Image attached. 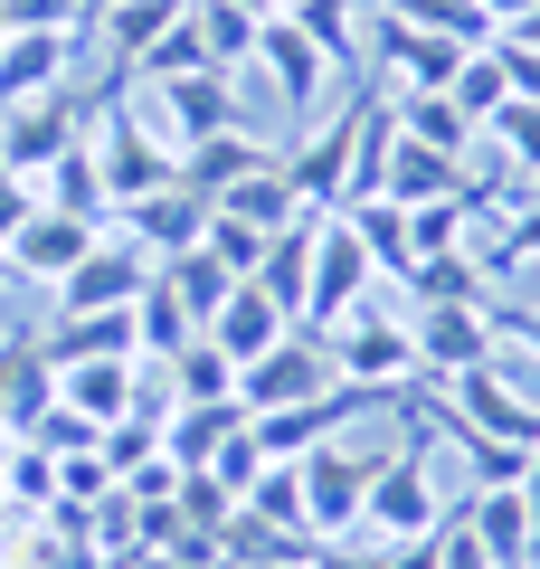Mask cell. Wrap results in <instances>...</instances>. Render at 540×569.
<instances>
[{
  "mask_svg": "<svg viewBox=\"0 0 540 569\" xmlns=\"http://www.w3.org/2000/svg\"><path fill=\"white\" fill-rule=\"evenodd\" d=\"M322 351H332L341 389H370V399H399L408 380H418V342H408V313H380V284L360 295L351 313H341L332 332H322Z\"/></svg>",
  "mask_w": 540,
  "mask_h": 569,
  "instance_id": "1",
  "label": "cell"
},
{
  "mask_svg": "<svg viewBox=\"0 0 540 569\" xmlns=\"http://www.w3.org/2000/svg\"><path fill=\"white\" fill-rule=\"evenodd\" d=\"M86 142H96V171H104V200H114V209H133V200H152V190L180 181L171 133H152L133 104H104V123H96Z\"/></svg>",
  "mask_w": 540,
  "mask_h": 569,
  "instance_id": "2",
  "label": "cell"
},
{
  "mask_svg": "<svg viewBox=\"0 0 540 569\" xmlns=\"http://www.w3.org/2000/svg\"><path fill=\"white\" fill-rule=\"evenodd\" d=\"M446 522V493L427 475V437H408L399 456H370V503H360V531L370 541H418V531Z\"/></svg>",
  "mask_w": 540,
  "mask_h": 569,
  "instance_id": "3",
  "label": "cell"
},
{
  "mask_svg": "<svg viewBox=\"0 0 540 569\" xmlns=\"http://www.w3.org/2000/svg\"><path fill=\"white\" fill-rule=\"evenodd\" d=\"M408 342H418V380H456V370L502 361L493 295H483V305H418L408 313Z\"/></svg>",
  "mask_w": 540,
  "mask_h": 569,
  "instance_id": "4",
  "label": "cell"
},
{
  "mask_svg": "<svg viewBox=\"0 0 540 569\" xmlns=\"http://www.w3.org/2000/svg\"><path fill=\"white\" fill-rule=\"evenodd\" d=\"M294 485H303V531L341 541V531H360V503H370V447H332L322 437L313 456H294Z\"/></svg>",
  "mask_w": 540,
  "mask_h": 569,
  "instance_id": "5",
  "label": "cell"
},
{
  "mask_svg": "<svg viewBox=\"0 0 540 569\" xmlns=\"http://www.w3.org/2000/svg\"><path fill=\"white\" fill-rule=\"evenodd\" d=\"M370 284H380V266H370V247L351 238V219L332 209V219H322V238H313V276H303V313H294V323H303V332H332L341 313L370 295Z\"/></svg>",
  "mask_w": 540,
  "mask_h": 569,
  "instance_id": "6",
  "label": "cell"
},
{
  "mask_svg": "<svg viewBox=\"0 0 540 569\" xmlns=\"http://www.w3.org/2000/svg\"><path fill=\"white\" fill-rule=\"evenodd\" d=\"M341 389V370H332V351H322V332H284L276 351H266V361H247L238 370V399H247V418H257V408H303V399H332Z\"/></svg>",
  "mask_w": 540,
  "mask_h": 569,
  "instance_id": "7",
  "label": "cell"
},
{
  "mask_svg": "<svg viewBox=\"0 0 540 569\" xmlns=\"http://www.w3.org/2000/svg\"><path fill=\"white\" fill-rule=\"evenodd\" d=\"M152 276H161V266L142 257L123 228H104V238L77 257V276L58 284V313H123V305H142V284H152Z\"/></svg>",
  "mask_w": 540,
  "mask_h": 569,
  "instance_id": "8",
  "label": "cell"
},
{
  "mask_svg": "<svg viewBox=\"0 0 540 569\" xmlns=\"http://www.w3.org/2000/svg\"><path fill=\"white\" fill-rule=\"evenodd\" d=\"M446 408H456L474 437H493V447H512V456H540V408L521 399L512 380H502V361H483V370H456L446 380Z\"/></svg>",
  "mask_w": 540,
  "mask_h": 569,
  "instance_id": "9",
  "label": "cell"
},
{
  "mask_svg": "<svg viewBox=\"0 0 540 569\" xmlns=\"http://www.w3.org/2000/svg\"><path fill=\"white\" fill-rule=\"evenodd\" d=\"M77 133H86V104L67 96V86H58V96H29V104H0V171L39 181Z\"/></svg>",
  "mask_w": 540,
  "mask_h": 569,
  "instance_id": "10",
  "label": "cell"
},
{
  "mask_svg": "<svg viewBox=\"0 0 540 569\" xmlns=\"http://www.w3.org/2000/svg\"><path fill=\"white\" fill-rule=\"evenodd\" d=\"M152 104H161V133H171V152H190V142H209V133H247V114H238V77H219V67L152 86Z\"/></svg>",
  "mask_w": 540,
  "mask_h": 569,
  "instance_id": "11",
  "label": "cell"
},
{
  "mask_svg": "<svg viewBox=\"0 0 540 569\" xmlns=\"http://www.w3.org/2000/svg\"><path fill=\"white\" fill-rule=\"evenodd\" d=\"M370 48L389 58V77H399V96H446V86H456V67L474 58V48L437 39V29H408V20H389V10H370Z\"/></svg>",
  "mask_w": 540,
  "mask_h": 569,
  "instance_id": "12",
  "label": "cell"
},
{
  "mask_svg": "<svg viewBox=\"0 0 540 569\" xmlns=\"http://www.w3.org/2000/svg\"><path fill=\"white\" fill-rule=\"evenodd\" d=\"M96 238H104L96 219H67V209H29V228L10 238V276H20V284H48V295H58Z\"/></svg>",
  "mask_w": 540,
  "mask_h": 569,
  "instance_id": "13",
  "label": "cell"
},
{
  "mask_svg": "<svg viewBox=\"0 0 540 569\" xmlns=\"http://www.w3.org/2000/svg\"><path fill=\"white\" fill-rule=\"evenodd\" d=\"M257 67H266V86H276L284 114H313L322 86H332V58H322L294 20H266V29H257Z\"/></svg>",
  "mask_w": 540,
  "mask_h": 569,
  "instance_id": "14",
  "label": "cell"
},
{
  "mask_svg": "<svg viewBox=\"0 0 540 569\" xmlns=\"http://www.w3.org/2000/svg\"><path fill=\"white\" fill-rule=\"evenodd\" d=\"M123 238H133L152 266H171V257H190V247L209 238V200L171 181V190H152V200H133V209H123Z\"/></svg>",
  "mask_w": 540,
  "mask_h": 569,
  "instance_id": "15",
  "label": "cell"
},
{
  "mask_svg": "<svg viewBox=\"0 0 540 569\" xmlns=\"http://www.w3.org/2000/svg\"><path fill=\"white\" fill-rule=\"evenodd\" d=\"M67 67H77V29H10V48H0V104L58 96Z\"/></svg>",
  "mask_w": 540,
  "mask_h": 569,
  "instance_id": "16",
  "label": "cell"
},
{
  "mask_svg": "<svg viewBox=\"0 0 540 569\" xmlns=\"http://www.w3.org/2000/svg\"><path fill=\"white\" fill-rule=\"evenodd\" d=\"M284 332H294V313H284L276 295H257V284H228V305L209 313V342H219L238 370H247V361H266Z\"/></svg>",
  "mask_w": 540,
  "mask_h": 569,
  "instance_id": "17",
  "label": "cell"
},
{
  "mask_svg": "<svg viewBox=\"0 0 540 569\" xmlns=\"http://www.w3.org/2000/svg\"><path fill=\"white\" fill-rule=\"evenodd\" d=\"M276 171L294 181L303 209H341V181H351V114H341L332 133H303L294 152H276Z\"/></svg>",
  "mask_w": 540,
  "mask_h": 569,
  "instance_id": "18",
  "label": "cell"
},
{
  "mask_svg": "<svg viewBox=\"0 0 540 569\" xmlns=\"http://www.w3.org/2000/svg\"><path fill=\"white\" fill-rule=\"evenodd\" d=\"M48 361H142V332H133V305L123 313H58V323H48Z\"/></svg>",
  "mask_w": 540,
  "mask_h": 569,
  "instance_id": "19",
  "label": "cell"
},
{
  "mask_svg": "<svg viewBox=\"0 0 540 569\" xmlns=\"http://www.w3.org/2000/svg\"><path fill=\"white\" fill-rule=\"evenodd\" d=\"M464 522H474V541H483V560L493 569H521L540 550V531H531V512H521V485H483L474 503H456Z\"/></svg>",
  "mask_w": 540,
  "mask_h": 569,
  "instance_id": "20",
  "label": "cell"
},
{
  "mask_svg": "<svg viewBox=\"0 0 540 569\" xmlns=\"http://www.w3.org/2000/svg\"><path fill=\"white\" fill-rule=\"evenodd\" d=\"M58 399L77 408V418L114 427V418H133V399H142V361H67L58 370Z\"/></svg>",
  "mask_w": 540,
  "mask_h": 569,
  "instance_id": "21",
  "label": "cell"
},
{
  "mask_svg": "<svg viewBox=\"0 0 540 569\" xmlns=\"http://www.w3.org/2000/svg\"><path fill=\"white\" fill-rule=\"evenodd\" d=\"M161 427H171V437H161V456H171L180 475H209V456H219L228 437H238V427H247V399H209V408H171V418H161Z\"/></svg>",
  "mask_w": 540,
  "mask_h": 569,
  "instance_id": "22",
  "label": "cell"
},
{
  "mask_svg": "<svg viewBox=\"0 0 540 569\" xmlns=\"http://www.w3.org/2000/svg\"><path fill=\"white\" fill-rule=\"evenodd\" d=\"M161 389H171V408H209V399H238V361H228L209 332H190V342L171 351V361H152Z\"/></svg>",
  "mask_w": 540,
  "mask_h": 569,
  "instance_id": "23",
  "label": "cell"
},
{
  "mask_svg": "<svg viewBox=\"0 0 540 569\" xmlns=\"http://www.w3.org/2000/svg\"><path fill=\"white\" fill-rule=\"evenodd\" d=\"M39 209H67V219H96V228L114 219V200H104V171H96V142H86V133L39 171Z\"/></svg>",
  "mask_w": 540,
  "mask_h": 569,
  "instance_id": "24",
  "label": "cell"
},
{
  "mask_svg": "<svg viewBox=\"0 0 540 569\" xmlns=\"http://www.w3.org/2000/svg\"><path fill=\"white\" fill-rule=\"evenodd\" d=\"M276 152H266L257 133H209V142H190L180 152V190H200V200H219L228 181H247V171H266Z\"/></svg>",
  "mask_w": 540,
  "mask_h": 569,
  "instance_id": "25",
  "label": "cell"
},
{
  "mask_svg": "<svg viewBox=\"0 0 540 569\" xmlns=\"http://www.w3.org/2000/svg\"><path fill=\"white\" fill-rule=\"evenodd\" d=\"M48 399H58V361H48L39 342H0V427L20 437Z\"/></svg>",
  "mask_w": 540,
  "mask_h": 569,
  "instance_id": "26",
  "label": "cell"
},
{
  "mask_svg": "<svg viewBox=\"0 0 540 569\" xmlns=\"http://www.w3.org/2000/svg\"><path fill=\"white\" fill-rule=\"evenodd\" d=\"M399 295H408V313H418V305H483V295H493V276H483L464 247H446V257H418V266H408Z\"/></svg>",
  "mask_w": 540,
  "mask_h": 569,
  "instance_id": "27",
  "label": "cell"
},
{
  "mask_svg": "<svg viewBox=\"0 0 540 569\" xmlns=\"http://www.w3.org/2000/svg\"><path fill=\"white\" fill-rule=\"evenodd\" d=\"M389 104H399V133L408 142H427V152H446V162H464V152H474V114H464V104L456 96H389Z\"/></svg>",
  "mask_w": 540,
  "mask_h": 569,
  "instance_id": "28",
  "label": "cell"
},
{
  "mask_svg": "<svg viewBox=\"0 0 540 569\" xmlns=\"http://www.w3.org/2000/svg\"><path fill=\"white\" fill-rule=\"evenodd\" d=\"M446 190H464V162H446V152H427V142L399 133V152H389V171H380V200L418 209V200H446Z\"/></svg>",
  "mask_w": 540,
  "mask_h": 569,
  "instance_id": "29",
  "label": "cell"
},
{
  "mask_svg": "<svg viewBox=\"0 0 540 569\" xmlns=\"http://www.w3.org/2000/svg\"><path fill=\"white\" fill-rule=\"evenodd\" d=\"M209 209H228V219H247V228H266V238H276V228H294V219H303V200H294V181H284L276 162H266V171H247V181H228V190H219V200H209Z\"/></svg>",
  "mask_w": 540,
  "mask_h": 569,
  "instance_id": "30",
  "label": "cell"
},
{
  "mask_svg": "<svg viewBox=\"0 0 540 569\" xmlns=\"http://www.w3.org/2000/svg\"><path fill=\"white\" fill-rule=\"evenodd\" d=\"M341 219H351V238L370 247L380 284H399L408 266H418V247H408V209H399V200H360V209H341Z\"/></svg>",
  "mask_w": 540,
  "mask_h": 569,
  "instance_id": "31",
  "label": "cell"
},
{
  "mask_svg": "<svg viewBox=\"0 0 540 569\" xmlns=\"http://www.w3.org/2000/svg\"><path fill=\"white\" fill-rule=\"evenodd\" d=\"M180 10H190V0H123V10H104V20H96V29H104V48H114V86L133 77V58L180 20Z\"/></svg>",
  "mask_w": 540,
  "mask_h": 569,
  "instance_id": "32",
  "label": "cell"
},
{
  "mask_svg": "<svg viewBox=\"0 0 540 569\" xmlns=\"http://www.w3.org/2000/svg\"><path fill=\"white\" fill-rule=\"evenodd\" d=\"M161 284H171L180 305H190V323L209 332V313L228 305V284H238V276H228V266L209 257V247H190V257H171V266H161Z\"/></svg>",
  "mask_w": 540,
  "mask_h": 569,
  "instance_id": "33",
  "label": "cell"
},
{
  "mask_svg": "<svg viewBox=\"0 0 540 569\" xmlns=\"http://www.w3.org/2000/svg\"><path fill=\"white\" fill-rule=\"evenodd\" d=\"M133 332H142V361H171V351L190 342L200 323H190V305H180L171 284L152 276V284H142V305H133Z\"/></svg>",
  "mask_w": 540,
  "mask_h": 569,
  "instance_id": "34",
  "label": "cell"
},
{
  "mask_svg": "<svg viewBox=\"0 0 540 569\" xmlns=\"http://www.w3.org/2000/svg\"><path fill=\"white\" fill-rule=\"evenodd\" d=\"M238 512L247 522H276V531H303V485H294V466H257V485L238 493ZM313 541V531H303Z\"/></svg>",
  "mask_w": 540,
  "mask_h": 569,
  "instance_id": "35",
  "label": "cell"
},
{
  "mask_svg": "<svg viewBox=\"0 0 540 569\" xmlns=\"http://www.w3.org/2000/svg\"><path fill=\"white\" fill-rule=\"evenodd\" d=\"M200 67H209V48H200V29H190V10H180V20L133 58V77L142 86H171V77H200Z\"/></svg>",
  "mask_w": 540,
  "mask_h": 569,
  "instance_id": "36",
  "label": "cell"
},
{
  "mask_svg": "<svg viewBox=\"0 0 540 569\" xmlns=\"http://www.w3.org/2000/svg\"><path fill=\"white\" fill-rule=\"evenodd\" d=\"M483 133H493V152H502V171H512V181H540V104L512 96Z\"/></svg>",
  "mask_w": 540,
  "mask_h": 569,
  "instance_id": "37",
  "label": "cell"
},
{
  "mask_svg": "<svg viewBox=\"0 0 540 569\" xmlns=\"http://www.w3.org/2000/svg\"><path fill=\"white\" fill-rule=\"evenodd\" d=\"M446 96H456L464 114H474V133H483V123H493L502 104H512V77H502V58H493V48H474V58L456 67V86H446Z\"/></svg>",
  "mask_w": 540,
  "mask_h": 569,
  "instance_id": "38",
  "label": "cell"
},
{
  "mask_svg": "<svg viewBox=\"0 0 540 569\" xmlns=\"http://www.w3.org/2000/svg\"><path fill=\"white\" fill-rule=\"evenodd\" d=\"M0 493H10V512H48V503H58V456H39V447H20V437H10Z\"/></svg>",
  "mask_w": 540,
  "mask_h": 569,
  "instance_id": "39",
  "label": "cell"
},
{
  "mask_svg": "<svg viewBox=\"0 0 540 569\" xmlns=\"http://www.w3.org/2000/svg\"><path fill=\"white\" fill-rule=\"evenodd\" d=\"M96 437H104V427H96V418H77L67 399H48L39 418L20 427V447H39V456H77V447H96Z\"/></svg>",
  "mask_w": 540,
  "mask_h": 569,
  "instance_id": "40",
  "label": "cell"
},
{
  "mask_svg": "<svg viewBox=\"0 0 540 569\" xmlns=\"http://www.w3.org/2000/svg\"><path fill=\"white\" fill-rule=\"evenodd\" d=\"M96 456L114 466V485H133V475H142V466L161 456V427H152V418H114V427L96 437Z\"/></svg>",
  "mask_w": 540,
  "mask_h": 569,
  "instance_id": "41",
  "label": "cell"
},
{
  "mask_svg": "<svg viewBox=\"0 0 540 569\" xmlns=\"http://www.w3.org/2000/svg\"><path fill=\"white\" fill-rule=\"evenodd\" d=\"M284 20H294L303 29V39H313L322 48V58H351V20H360V0H303V10H284Z\"/></svg>",
  "mask_w": 540,
  "mask_h": 569,
  "instance_id": "42",
  "label": "cell"
},
{
  "mask_svg": "<svg viewBox=\"0 0 540 569\" xmlns=\"http://www.w3.org/2000/svg\"><path fill=\"white\" fill-rule=\"evenodd\" d=\"M200 247L247 284V276H257V257H266V228H247V219H228V209H209V238H200Z\"/></svg>",
  "mask_w": 540,
  "mask_h": 569,
  "instance_id": "43",
  "label": "cell"
},
{
  "mask_svg": "<svg viewBox=\"0 0 540 569\" xmlns=\"http://www.w3.org/2000/svg\"><path fill=\"white\" fill-rule=\"evenodd\" d=\"M437 569H493V560H483V541H474V522H464V512H446V522H437Z\"/></svg>",
  "mask_w": 540,
  "mask_h": 569,
  "instance_id": "44",
  "label": "cell"
},
{
  "mask_svg": "<svg viewBox=\"0 0 540 569\" xmlns=\"http://www.w3.org/2000/svg\"><path fill=\"white\" fill-rule=\"evenodd\" d=\"M0 20L10 29H77V0H0ZM86 39V29H77Z\"/></svg>",
  "mask_w": 540,
  "mask_h": 569,
  "instance_id": "45",
  "label": "cell"
},
{
  "mask_svg": "<svg viewBox=\"0 0 540 569\" xmlns=\"http://www.w3.org/2000/svg\"><path fill=\"white\" fill-rule=\"evenodd\" d=\"M29 209H39V181H20V171H0V247L29 228Z\"/></svg>",
  "mask_w": 540,
  "mask_h": 569,
  "instance_id": "46",
  "label": "cell"
},
{
  "mask_svg": "<svg viewBox=\"0 0 540 569\" xmlns=\"http://www.w3.org/2000/svg\"><path fill=\"white\" fill-rule=\"evenodd\" d=\"M493 58H502V77H512V96L540 104V58H531V48H521V39H493Z\"/></svg>",
  "mask_w": 540,
  "mask_h": 569,
  "instance_id": "47",
  "label": "cell"
},
{
  "mask_svg": "<svg viewBox=\"0 0 540 569\" xmlns=\"http://www.w3.org/2000/svg\"><path fill=\"white\" fill-rule=\"evenodd\" d=\"M493 323H502V342H521V351L540 361V313H531V305H502V295H493Z\"/></svg>",
  "mask_w": 540,
  "mask_h": 569,
  "instance_id": "48",
  "label": "cell"
},
{
  "mask_svg": "<svg viewBox=\"0 0 540 569\" xmlns=\"http://www.w3.org/2000/svg\"><path fill=\"white\" fill-rule=\"evenodd\" d=\"M512 485H521V512H531V531H540V456H521V475H512Z\"/></svg>",
  "mask_w": 540,
  "mask_h": 569,
  "instance_id": "49",
  "label": "cell"
},
{
  "mask_svg": "<svg viewBox=\"0 0 540 569\" xmlns=\"http://www.w3.org/2000/svg\"><path fill=\"white\" fill-rule=\"evenodd\" d=\"M502 39H521V48H531V58H540V0H531V10H521L512 29H502Z\"/></svg>",
  "mask_w": 540,
  "mask_h": 569,
  "instance_id": "50",
  "label": "cell"
},
{
  "mask_svg": "<svg viewBox=\"0 0 540 569\" xmlns=\"http://www.w3.org/2000/svg\"><path fill=\"white\" fill-rule=\"evenodd\" d=\"M104 10H123V0H77V29H96Z\"/></svg>",
  "mask_w": 540,
  "mask_h": 569,
  "instance_id": "51",
  "label": "cell"
},
{
  "mask_svg": "<svg viewBox=\"0 0 540 569\" xmlns=\"http://www.w3.org/2000/svg\"><path fill=\"white\" fill-rule=\"evenodd\" d=\"M10 284H20V276H10V247H0V295H10Z\"/></svg>",
  "mask_w": 540,
  "mask_h": 569,
  "instance_id": "52",
  "label": "cell"
},
{
  "mask_svg": "<svg viewBox=\"0 0 540 569\" xmlns=\"http://www.w3.org/2000/svg\"><path fill=\"white\" fill-rule=\"evenodd\" d=\"M284 10H303V0H266V20H284Z\"/></svg>",
  "mask_w": 540,
  "mask_h": 569,
  "instance_id": "53",
  "label": "cell"
},
{
  "mask_svg": "<svg viewBox=\"0 0 540 569\" xmlns=\"http://www.w3.org/2000/svg\"><path fill=\"white\" fill-rule=\"evenodd\" d=\"M0 466H10V427H0Z\"/></svg>",
  "mask_w": 540,
  "mask_h": 569,
  "instance_id": "54",
  "label": "cell"
},
{
  "mask_svg": "<svg viewBox=\"0 0 540 569\" xmlns=\"http://www.w3.org/2000/svg\"><path fill=\"white\" fill-rule=\"evenodd\" d=\"M0 48H10V20H0Z\"/></svg>",
  "mask_w": 540,
  "mask_h": 569,
  "instance_id": "55",
  "label": "cell"
},
{
  "mask_svg": "<svg viewBox=\"0 0 540 569\" xmlns=\"http://www.w3.org/2000/svg\"><path fill=\"white\" fill-rule=\"evenodd\" d=\"M521 569H540V550H531V560H521Z\"/></svg>",
  "mask_w": 540,
  "mask_h": 569,
  "instance_id": "56",
  "label": "cell"
},
{
  "mask_svg": "<svg viewBox=\"0 0 540 569\" xmlns=\"http://www.w3.org/2000/svg\"><path fill=\"white\" fill-rule=\"evenodd\" d=\"M0 512H10V493H0Z\"/></svg>",
  "mask_w": 540,
  "mask_h": 569,
  "instance_id": "57",
  "label": "cell"
}]
</instances>
